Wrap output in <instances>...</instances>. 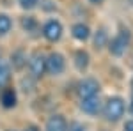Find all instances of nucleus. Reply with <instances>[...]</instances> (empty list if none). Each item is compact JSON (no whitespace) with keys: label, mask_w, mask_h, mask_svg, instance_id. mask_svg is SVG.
Returning <instances> with one entry per match:
<instances>
[{"label":"nucleus","mask_w":133,"mask_h":131,"mask_svg":"<svg viewBox=\"0 0 133 131\" xmlns=\"http://www.w3.org/2000/svg\"><path fill=\"white\" fill-rule=\"evenodd\" d=\"M29 69L30 76L34 80H39L46 73V55H43L41 51H34L29 57Z\"/></svg>","instance_id":"obj_3"},{"label":"nucleus","mask_w":133,"mask_h":131,"mask_svg":"<svg viewBox=\"0 0 133 131\" xmlns=\"http://www.w3.org/2000/svg\"><path fill=\"white\" fill-rule=\"evenodd\" d=\"M124 131H133V119L124 122Z\"/></svg>","instance_id":"obj_20"},{"label":"nucleus","mask_w":133,"mask_h":131,"mask_svg":"<svg viewBox=\"0 0 133 131\" xmlns=\"http://www.w3.org/2000/svg\"><path fill=\"white\" fill-rule=\"evenodd\" d=\"M18 2H20V5L21 7H23V9H34V7H36V5H37V2H39V0H18Z\"/></svg>","instance_id":"obj_18"},{"label":"nucleus","mask_w":133,"mask_h":131,"mask_svg":"<svg viewBox=\"0 0 133 131\" xmlns=\"http://www.w3.org/2000/svg\"><path fill=\"white\" fill-rule=\"evenodd\" d=\"M89 2H91V4H94V5H101L105 0H89Z\"/></svg>","instance_id":"obj_22"},{"label":"nucleus","mask_w":133,"mask_h":131,"mask_svg":"<svg viewBox=\"0 0 133 131\" xmlns=\"http://www.w3.org/2000/svg\"><path fill=\"white\" fill-rule=\"evenodd\" d=\"M68 131H85V126L80 124V122H73L71 126L68 128Z\"/></svg>","instance_id":"obj_19"},{"label":"nucleus","mask_w":133,"mask_h":131,"mask_svg":"<svg viewBox=\"0 0 133 131\" xmlns=\"http://www.w3.org/2000/svg\"><path fill=\"white\" fill-rule=\"evenodd\" d=\"M130 44H131V34H130V30L128 29H121L112 39L108 41L107 46H108V51L112 53L114 57H121V55L126 53V50L130 48Z\"/></svg>","instance_id":"obj_2"},{"label":"nucleus","mask_w":133,"mask_h":131,"mask_svg":"<svg viewBox=\"0 0 133 131\" xmlns=\"http://www.w3.org/2000/svg\"><path fill=\"white\" fill-rule=\"evenodd\" d=\"M12 29V20H11V16L7 14H0V37H4V36H7Z\"/></svg>","instance_id":"obj_15"},{"label":"nucleus","mask_w":133,"mask_h":131,"mask_svg":"<svg viewBox=\"0 0 133 131\" xmlns=\"http://www.w3.org/2000/svg\"><path fill=\"white\" fill-rule=\"evenodd\" d=\"M128 4H130V5H133V0H128Z\"/></svg>","instance_id":"obj_24"},{"label":"nucleus","mask_w":133,"mask_h":131,"mask_svg":"<svg viewBox=\"0 0 133 131\" xmlns=\"http://www.w3.org/2000/svg\"><path fill=\"white\" fill-rule=\"evenodd\" d=\"M9 80H11V66H9V62L0 59V91L4 87H7Z\"/></svg>","instance_id":"obj_14"},{"label":"nucleus","mask_w":133,"mask_h":131,"mask_svg":"<svg viewBox=\"0 0 133 131\" xmlns=\"http://www.w3.org/2000/svg\"><path fill=\"white\" fill-rule=\"evenodd\" d=\"M68 121L62 117L61 113L51 115L50 119L46 121V131H68Z\"/></svg>","instance_id":"obj_10"},{"label":"nucleus","mask_w":133,"mask_h":131,"mask_svg":"<svg viewBox=\"0 0 133 131\" xmlns=\"http://www.w3.org/2000/svg\"><path fill=\"white\" fill-rule=\"evenodd\" d=\"M71 34L73 37L76 41H87L89 37H91V29H89V25H85V23H82V21H78V23H75L71 27Z\"/></svg>","instance_id":"obj_11"},{"label":"nucleus","mask_w":133,"mask_h":131,"mask_svg":"<svg viewBox=\"0 0 133 131\" xmlns=\"http://www.w3.org/2000/svg\"><path fill=\"white\" fill-rule=\"evenodd\" d=\"M25 131H41V129H39V128H37L36 124H29V126L25 128Z\"/></svg>","instance_id":"obj_21"},{"label":"nucleus","mask_w":133,"mask_h":131,"mask_svg":"<svg viewBox=\"0 0 133 131\" xmlns=\"http://www.w3.org/2000/svg\"><path fill=\"white\" fill-rule=\"evenodd\" d=\"M73 62H75V67L83 73L89 67V64H91V57H89V53L85 50H76L75 51V57H73Z\"/></svg>","instance_id":"obj_12"},{"label":"nucleus","mask_w":133,"mask_h":131,"mask_svg":"<svg viewBox=\"0 0 133 131\" xmlns=\"http://www.w3.org/2000/svg\"><path fill=\"white\" fill-rule=\"evenodd\" d=\"M21 29L25 32H29V34L36 32L37 30V20H36L34 16H25V18H21Z\"/></svg>","instance_id":"obj_16"},{"label":"nucleus","mask_w":133,"mask_h":131,"mask_svg":"<svg viewBox=\"0 0 133 131\" xmlns=\"http://www.w3.org/2000/svg\"><path fill=\"white\" fill-rule=\"evenodd\" d=\"M0 103L4 108H14L16 103H18V98H16V91L11 89V87H4L0 91Z\"/></svg>","instance_id":"obj_9"},{"label":"nucleus","mask_w":133,"mask_h":131,"mask_svg":"<svg viewBox=\"0 0 133 131\" xmlns=\"http://www.w3.org/2000/svg\"><path fill=\"white\" fill-rule=\"evenodd\" d=\"M62 32H64V27L59 20H48L44 25H43V36L44 39L50 41V43H57V41L62 37Z\"/></svg>","instance_id":"obj_6"},{"label":"nucleus","mask_w":133,"mask_h":131,"mask_svg":"<svg viewBox=\"0 0 133 131\" xmlns=\"http://www.w3.org/2000/svg\"><path fill=\"white\" fill-rule=\"evenodd\" d=\"M99 92V83L96 78H83L78 85H76V94L80 99H85V98H94L98 96Z\"/></svg>","instance_id":"obj_5"},{"label":"nucleus","mask_w":133,"mask_h":131,"mask_svg":"<svg viewBox=\"0 0 133 131\" xmlns=\"http://www.w3.org/2000/svg\"><path fill=\"white\" fill-rule=\"evenodd\" d=\"M34 83H36V80L32 78L30 74L29 76H23L20 81V85H21V91L25 92V94H30L32 91H34Z\"/></svg>","instance_id":"obj_17"},{"label":"nucleus","mask_w":133,"mask_h":131,"mask_svg":"<svg viewBox=\"0 0 133 131\" xmlns=\"http://www.w3.org/2000/svg\"><path fill=\"white\" fill-rule=\"evenodd\" d=\"M101 101L98 96L94 98H85V99H80V110L87 115H98L101 112Z\"/></svg>","instance_id":"obj_8"},{"label":"nucleus","mask_w":133,"mask_h":131,"mask_svg":"<svg viewBox=\"0 0 133 131\" xmlns=\"http://www.w3.org/2000/svg\"><path fill=\"white\" fill-rule=\"evenodd\" d=\"M66 69V59L59 51H51L50 55H46V73H50L53 76L62 74Z\"/></svg>","instance_id":"obj_4"},{"label":"nucleus","mask_w":133,"mask_h":131,"mask_svg":"<svg viewBox=\"0 0 133 131\" xmlns=\"http://www.w3.org/2000/svg\"><path fill=\"white\" fill-rule=\"evenodd\" d=\"M130 113L133 115V98H131V101H130Z\"/></svg>","instance_id":"obj_23"},{"label":"nucleus","mask_w":133,"mask_h":131,"mask_svg":"<svg viewBox=\"0 0 133 131\" xmlns=\"http://www.w3.org/2000/svg\"><path fill=\"white\" fill-rule=\"evenodd\" d=\"M108 32L107 29H98V30L94 32V36H92V44H94V48L96 50H103L107 44H108Z\"/></svg>","instance_id":"obj_13"},{"label":"nucleus","mask_w":133,"mask_h":131,"mask_svg":"<svg viewBox=\"0 0 133 131\" xmlns=\"http://www.w3.org/2000/svg\"><path fill=\"white\" fill-rule=\"evenodd\" d=\"M27 64H29V55H27V51L23 50V48H18V50H14L11 53L9 66L14 71H23L27 67Z\"/></svg>","instance_id":"obj_7"},{"label":"nucleus","mask_w":133,"mask_h":131,"mask_svg":"<svg viewBox=\"0 0 133 131\" xmlns=\"http://www.w3.org/2000/svg\"><path fill=\"white\" fill-rule=\"evenodd\" d=\"M9 131H14V129H9Z\"/></svg>","instance_id":"obj_25"},{"label":"nucleus","mask_w":133,"mask_h":131,"mask_svg":"<svg viewBox=\"0 0 133 131\" xmlns=\"http://www.w3.org/2000/svg\"><path fill=\"white\" fill-rule=\"evenodd\" d=\"M101 110H103L105 119L108 122H117V121H121V117L126 112V101L121 96H112V98L107 99V103L103 105Z\"/></svg>","instance_id":"obj_1"}]
</instances>
